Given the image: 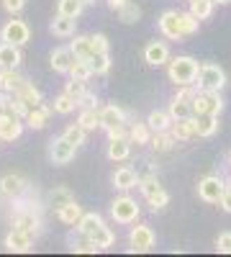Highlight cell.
<instances>
[{
	"instance_id": "1",
	"label": "cell",
	"mask_w": 231,
	"mask_h": 257,
	"mask_svg": "<svg viewBox=\"0 0 231 257\" xmlns=\"http://www.w3.org/2000/svg\"><path fill=\"white\" fill-rule=\"evenodd\" d=\"M198 59H193V57H187V54H180V57H175V59H170L167 62V75H170V80L177 85H193L195 82V77H198Z\"/></svg>"
},
{
	"instance_id": "2",
	"label": "cell",
	"mask_w": 231,
	"mask_h": 257,
	"mask_svg": "<svg viewBox=\"0 0 231 257\" xmlns=\"http://www.w3.org/2000/svg\"><path fill=\"white\" fill-rule=\"evenodd\" d=\"M195 88L198 90L221 93L226 88V72L218 67V64H200V67H198V77H195Z\"/></svg>"
},
{
	"instance_id": "3",
	"label": "cell",
	"mask_w": 231,
	"mask_h": 257,
	"mask_svg": "<svg viewBox=\"0 0 231 257\" xmlns=\"http://www.w3.org/2000/svg\"><path fill=\"white\" fill-rule=\"evenodd\" d=\"M190 105H193V116H200V113L218 116L223 108V98H221V93H213V90H198L195 98L190 100Z\"/></svg>"
},
{
	"instance_id": "4",
	"label": "cell",
	"mask_w": 231,
	"mask_h": 257,
	"mask_svg": "<svg viewBox=\"0 0 231 257\" xmlns=\"http://www.w3.org/2000/svg\"><path fill=\"white\" fill-rule=\"evenodd\" d=\"M226 190V180L218 178V175H205L200 178L198 183V198L205 201V203H218V198L223 196Z\"/></svg>"
},
{
	"instance_id": "5",
	"label": "cell",
	"mask_w": 231,
	"mask_h": 257,
	"mask_svg": "<svg viewBox=\"0 0 231 257\" xmlns=\"http://www.w3.org/2000/svg\"><path fill=\"white\" fill-rule=\"evenodd\" d=\"M111 216L118 221V224H134L139 219V203L129 196H121L113 201L111 206Z\"/></svg>"
},
{
	"instance_id": "6",
	"label": "cell",
	"mask_w": 231,
	"mask_h": 257,
	"mask_svg": "<svg viewBox=\"0 0 231 257\" xmlns=\"http://www.w3.org/2000/svg\"><path fill=\"white\" fill-rule=\"evenodd\" d=\"M157 237H154V231L152 226H146V224H139L131 229L129 234V244H131V252H149L154 247Z\"/></svg>"
},
{
	"instance_id": "7",
	"label": "cell",
	"mask_w": 231,
	"mask_h": 257,
	"mask_svg": "<svg viewBox=\"0 0 231 257\" xmlns=\"http://www.w3.org/2000/svg\"><path fill=\"white\" fill-rule=\"evenodd\" d=\"M29 36H31V31L24 21H8V24L0 29V39L8 41V44H16V47H24L29 41Z\"/></svg>"
},
{
	"instance_id": "8",
	"label": "cell",
	"mask_w": 231,
	"mask_h": 257,
	"mask_svg": "<svg viewBox=\"0 0 231 257\" xmlns=\"http://www.w3.org/2000/svg\"><path fill=\"white\" fill-rule=\"evenodd\" d=\"M6 249L11 252H31L34 249V234L26 229L13 226V231L6 237Z\"/></svg>"
},
{
	"instance_id": "9",
	"label": "cell",
	"mask_w": 231,
	"mask_h": 257,
	"mask_svg": "<svg viewBox=\"0 0 231 257\" xmlns=\"http://www.w3.org/2000/svg\"><path fill=\"white\" fill-rule=\"evenodd\" d=\"M75 152H77V147H72L65 137L54 139L52 147H49V157H52L54 165H67V162H72V160H75Z\"/></svg>"
},
{
	"instance_id": "10",
	"label": "cell",
	"mask_w": 231,
	"mask_h": 257,
	"mask_svg": "<svg viewBox=\"0 0 231 257\" xmlns=\"http://www.w3.org/2000/svg\"><path fill=\"white\" fill-rule=\"evenodd\" d=\"M24 118H18L13 113H3L0 111V139L3 142H13L18 139L21 134H24V123H21Z\"/></svg>"
},
{
	"instance_id": "11",
	"label": "cell",
	"mask_w": 231,
	"mask_h": 257,
	"mask_svg": "<svg viewBox=\"0 0 231 257\" xmlns=\"http://www.w3.org/2000/svg\"><path fill=\"white\" fill-rule=\"evenodd\" d=\"M159 31L162 36L172 39V41H180L182 39V31H180V13L177 11H164L159 16Z\"/></svg>"
},
{
	"instance_id": "12",
	"label": "cell",
	"mask_w": 231,
	"mask_h": 257,
	"mask_svg": "<svg viewBox=\"0 0 231 257\" xmlns=\"http://www.w3.org/2000/svg\"><path fill=\"white\" fill-rule=\"evenodd\" d=\"M144 62L152 64V67H159V64L170 62V49H167L164 41H149L144 47Z\"/></svg>"
},
{
	"instance_id": "13",
	"label": "cell",
	"mask_w": 231,
	"mask_h": 257,
	"mask_svg": "<svg viewBox=\"0 0 231 257\" xmlns=\"http://www.w3.org/2000/svg\"><path fill=\"white\" fill-rule=\"evenodd\" d=\"M75 59H77V57H75V52H72L70 47H59V49L52 52V70L59 72V75H67Z\"/></svg>"
},
{
	"instance_id": "14",
	"label": "cell",
	"mask_w": 231,
	"mask_h": 257,
	"mask_svg": "<svg viewBox=\"0 0 231 257\" xmlns=\"http://www.w3.org/2000/svg\"><path fill=\"white\" fill-rule=\"evenodd\" d=\"M170 132L177 142H187V139H195V116H187V118H175Z\"/></svg>"
},
{
	"instance_id": "15",
	"label": "cell",
	"mask_w": 231,
	"mask_h": 257,
	"mask_svg": "<svg viewBox=\"0 0 231 257\" xmlns=\"http://www.w3.org/2000/svg\"><path fill=\"white\" fill-rule=\"evenodd\" d=\"M98 116H100V126H103V128L126 123V111L118 108V105H113V103H111V105H103V108L98 111Z\"/></svg>"
},
{
	"instance_id": "16",
	"label": "cell",
	"mask_w": 231,
	"mask_h": 257,
	"mask_svg": "<svg viewBox=\"0 0 231 257\" xmlns=\"http://www.w3.org/2000/svg\"><path fill=\"white\" fill-rule=\"evenodd\" d=\"M0 193L8 198H21L26 193V180L21 175H6L3 180H0Z\"/></svg>"
},
{
	"instance_id": "17",
	"label": "cell",
	"mask_w": 231,
	"mask_h": 257,
	"mask_svg": "<svg viewBox=\"0 0 231 257\" xmlns=\"http://www.w3.org/2000/svg\"><path fill=\"white\" fill-rule=\"evenodd\" d=\"M52 113H54V111H52V105L39 103V105H34V108H29V113H26V123H29L31 128H44Z\"/></svg>"
},
{
	"instance_id": "18",
	"label": "cell",
	"mask_w": 231,
	"mask_h": 257,
	"mask_svg": "<svg viewBox=\"0 0 231 257\" xmlns=\"http://www.w3.org/2000/svg\"><path fill=\"white\" fill-rule=\"evenodd\" d=\"M24 82H26V77H24V75H18L16 67H0V90L16 93Z\"/></svg>"
},
{
	"instance_id": "19",
	"label": "cell",
	"mask_w": 231,
	"mask_h": 257,
	"mask_svg": "<svg viewBox=\"0 0 231 257\" xmlns=\"http://www.w3.org/2000/svg\"><path fill=\"white\" fill-rule=\"evenodd\" d=\"M113 185L118 190H131L139 185V173L131 167H118L116 173H113Z\"/></svg>"
},
{
	"instance_id": "20",
	"label": "cell",
	"mask_w": 231,
	"mask_h": 257,
	"mask_svg": "<svg viewBox=\"0 0 231 257\" xmlns=\"http://www.w3.org/2000/svg\"><path fill=\"white\" fill-rule=\"evenodd\" d=\"M218 132V116H208V113H200L195 116V137L200 139H208Z\"/></svg>"
},
{
	"instance_id": "21",
	"label": "cell",
	"mask_w": 231,
	"mask_h": 257,
	"mask_svg": "<svg viewBox=\"0 0 231 257\" xmlns=\"http://www.w3.org/2000/svg\"><path fill=\"white\" fill-rule=\"evenodd\" d=\"M16 226L18 229H26V231H31L34 237L41 231V219L36 216L34 211H29V208H21L18 211V216H16Z\"/></svg>"
},
{
	"instance_id": "22",
	"label": "cell",
	"mask_w": 231,
	"mask_h": 257,
	"mask_svg": "<svg viewBox=\"0 0 231 257\" xmlns=\"http://www.w3.org/2000/svg\"><path fill=\"white\" fill-rule=\"evenodd\" d=\"M131 155V139H111L108 142V160L123 162Z\"/></svg>"
},
{
	"instance_id": "23",
	"label": "cell",
	"mask_w": 231,
	"mask_h": 257,
	"mask_svg": "<svg viewBox=\"0 0 231 257\" xmlns=\"http://www.w3.org/2000/svg\"><path fill=\"white\" fill-rule=\"evenodd\" d=\"M13 95H18L21 100H24L26 105H29V108H34V105H39V103H44V100H41V93H39V88H36V85L34 82H24V85H21V88L13 93Z\"/></svg>"
},
{
	"instance_id": "24",
	"label": "cell",
	"mask_w": 231,
	"mask_h": 257,
	"mask_svg": "<svg viewBox=\"0 0 231 257\" xmlns=\"http://www.w3.org/2000/svg\"><path fill=\"white\" fill-rule=\"evenodd\" d=\"M75 26H77V18H70V16H57L54 21H52V34L54 36H72L75 34Z\"/></svg>"
},
{
	"instance_id": "25",
	"label": "cell",
	"mask_w": 231,
	"mask_h": 257,
	"mask_svg": "<svg viewBox=\"0 0 231 257\" xmlns=\"http://www.w3.org/2000/svg\"><path fill=\"white\" fill-rule=\"evenodd\" d=\"M146 123H149L152 132H170V126H172V116L170 111H152L149 116H146Z\"/></svg>"
},
{
	"instance_id": "26",
	"label": "cell",
	"mask_w": 231,
	"mask_h": 257,
	"mask_svg": "<svg viewBox=\"0 0 231 257\" xmlns=\"http://www.w3.org/2000/svg\"><path fill=\"white\" fill-rule=\"evenodd\" d=\"M154 152H170V149L177 144V139L172 137V132H152V139H149Z\"/></svg>"
},
{
	"instance_id": "27",
	"label": "cell",
	"mask_w": 231,
	"mask_h": 257,
	"mask_svg": "<svg viewBox=\"0 0 231 257\" xmlns=\"http://www.w3.org/2000/svg\"><path fill=\"white\" fill-rule=\"evenodd\" d=\"M18 64H21V52H18V47L3 41V44H0V67H18Z\"/></svg>"
},
{
	"instance_id": "28",
	"label": "cell",
	"mask_w": 231,
	"mask_h": 257,
	"mask_svg": "<svg viewBox=\"0 0 231 257\" xmlns=\"http://www.w3.org/2000/svg\"><path fill=\"white\" fill-rule=\"evenodd\" d=\"M80 216H82V206H77L75 201L67 203V206H62V208L57 211V219H59L62 224H67V226H77Z\"/></svg>"
},
{
	"instance_id": "29",
	"label": "cell",
	"mask_w": 231,
	"mask_h": 257,
	"mask_svg": "<svg viewBox=\"0 0 231 257\" xmlns=\"http://www.w3.org/2000/svg\"><path fill=\"white\" fill-rule=\"evenodd\" d=\"M88 239H90V242H93L95 247H100V249H108V247H111V244L116 242V234H113V231H111V229H108L106 224H103V226H98V229H95V231L90 234Z\"/></svg>"
},
{
	"instance_id": "30",
	"label": "cell",
	"mask_w": 231,
	"mask_h": 257,
	"mask_svg": "<svg viewBox=\"0 0 231 257\" xmlns=\"http://www.w3.org/2000/svg\"><path fill=\"white\" fill-rule=\"evenodd\" d=\"M167 111H170L172 121H175V118H187V116H193V105H190V100H185V98L175 95Z\"/></svg>"
},
{
	"instance_id": "31",
	"label": "cell",
	"mask_w": 231,
	"mask_h": 257,
	"mask_svg": "<svg viewBox=\"0 0 231 257\" xmlns=\"http://www.w3.org/2000/svg\"><path fill=\"white\" fill-rule=\"evenodd\" d=\"M75 201V196H72V193H70V188H54L52 193H49V206L54 208V213L62 208V206H67V203H72Z\"/></svg>"
},
{
	"instance_id": "32",
	"label": "cell",
	"mask_w": 231,
	"mask_h": 257,
	"mask_svg": "<svg viewBox=\"0 0 231 257\" xmlns=\"http://www.w3.org/2000/svg\"><path fill=\"white\" fill-rule=\"evenodd\" d=\"M88 64H90L93 75H106L111 70V57H108V52H93Z\"/></svg>"
},
{
	"instance_id": "33",
	"label": "cell",
	"mask_w": 231,
	"mask_h": 257,
	"mask_svg": "<svg viewBox=\"0 0 231 257\" xmlns=\"http://www.w3.org/2000/svg\"><path fill=\"white\" fill-rule=\"evenodd\" d=\"M70 49L75 52L77 59H90L93 57V44H90V36H75V41L70 44Z\"/></svg>"
},
{
	"instance_id": "34",
	"label": "cell",
	"mask_w": 231,
	"mask_h": 257,
	"mask_svg": "<svg viewBox=\"0 0 231 257\" xmlns=\"http://www.w3.org/2000/svg\"><path fill=\"white\" fill-rule=\"evenodd\" d=\"M98 226H103V219L98 216V213H82L80 221H77V231L85 234V237H90Z\"/></svg>"
},
{
	"instance_id": "35",
	"label": "cell",
	"mask_w": 231,
	"mask_h": 257,
	"mask_svg": "<svg viewBox=\"0 0 231 257\" xmlns=\"http://www.w3.org/2000/svg\"><path fill=\"white\" fill-rule=\"evenodd\" d=\"M129 139H131V144H149V139H152V128H149V123H134L131 128H129Z\"/></svg>"
},
{
	"instance_id": "36",
	"label": "cell",
	"mask_w": 231,
	"mask_h": 257,
	"mask_svg": "<svg viewBox=\"0 0 231 257\" xmlns=\"http://www.w3.org/2000/svg\"><path fill=\"white\" fill-rule=\"evenodd\" d=\"M77 123L85 128V132H95V128H100V116H98V108H82Z\"/></svg>"
},
{
	"instance_id": "37",
	"label": "cell",
	"mask_w": 231,
	"mask_h": 257,
	"mask_svg": "<svg viewBox=\"0 0 231 257\" xmlns=\"http://www.w3.org/2000/svg\"><path fill=\"white\" fill-rule=\"evenodd\" d=\"M75 108H77V100H75V98H70L67 93L57 95V98H54V103H52V111H54V113H62V116L72 113Z\"/></svg>"
},
{
	"instance_id": "38",
	"label": "cell",
	"mask_w": 231,
	"mask_h": 257,
	"mask_svg": "<svg viewBox=\"0 0 231 257\" xmlns=\"http://www.w3.org/2000/svg\"><path fill=\"white\" fill-rule=\"evenodd\" d=\"M118 18H121V24H136L141 18V8L136 3H131V0H126L123 8H118Z\"/></svg>"
},
{
	"instance_id": "39",
	"label": "cell",
	"mask_w": 231,
	"mask_h": 257,
	"mask_svg": "<svg viewBox=\"0 0 231 257\" xmlns=\"http://www.w3.org/2000/svg\"><path fill=\"white\" fill-rule=\"evenodd\" d=\"M67 75H70V77H75V80H82V82H88V80L93 77V70H90L88 59H75Z\"/></svg>"
},
{
	"instance_id": "40",
	"label": "cell",
	"mask_w": 231,
	"mask_h": 257,
	"mask_svg": "<svg viewBox=\"0 0 231 257\" xmlns=\"http://www.w3.org/2000/svg\"><path fill=\"white\" fill-rule=\"evenodd\" d=\"M213 0H190V13L198 18V21H205L208 16L213 13Z\"/></svg>"
},
{
	"instance_id": "41",
	"label": "cell",
	"mask_w": 231,
	"mask_h": 257,
	"mask_svg": "<svg viewBox=\"0 0 231 257\" xmlns=\"http://www.w3.org/2000/svg\"><path fill=\"white\" fill-rule=\"evenodd\" d=\"M198 26H200V21H198L190 11H187V13H180V31H182V39L198 34Z\"/></svg>"
},
{
	"instance_id": "42",
	"label": "cell",
	"mask_w": 231,
	"mask_h": 257,
	"mask_svg": "<svg viewBox=\"0 0 231 257\" xmlns=\"http://www.w3.org/2000/svg\"><path fill=\"white\" fill-rule=\"evenodd\" d=\"M85 128H82L80 123H72V126H67L65 128V134H62V137H65L72 147H82V144H85Z\"/></svg>"
},
{
	"instance_id": "43",
	"label": "cell",
	"mask_w": 231,
	"mask_h": 257,
	"mask_svg": "<svg viewBox=\"0 0 231 257\" xmlns=\"http://www.w3.org/2000/svg\"><path fill=\"white\" fill-rule=\"evenodd\" d=\"M82 6L80 0H59V13L62 16H70V18H77L80 13H82Z\"/></svg>"
},
{
	"instance_id": "44",
	"label": "cell",
	"mask_w": 231,
	"mask_h": 257,
	"mask_svg": "<svg viewBox=\"0 0 231 257\" xmlns=\"http://www.w3.org/2000/svg\"><path fill=\"white\" fill-rule=\"evenodd\" d=\"M65 93L70 95V98H75V100H80L82 95L88 93V88H85V82L82 80H75V77H70V82L65 85Z\"/></svg>"
},
{
	"instance_id": "45",
	"label": "cell",
	"mask_w": 231,
	"mask_h": 257,
	"mask_svg": "<svg viewBox=\"0 0 231 257\" xmlns=\"http://www.w3.org/2000/svg\"><path fill=\"white\" fill-rule=\"evenodd\" d=\"M146 201H149V206H152L154 211H162V208H164L167 203H170V193H167V190L162 188V190H157L154 196H149Z\"/></svg>"
},
{
	"instance_id": "46",
	"label": "cell",
	"mask_w": 231,
	"mask_h": 257,
	"mask_svg": "<svg viewBox=\"0 0 231 257\" xmlns=\"http://www.w3.org/2000/svg\"><path fill=\"white\" fill-rule=\"evenodd\" d=\"M216 249H218V252H223V254H231V231L218 234V239H216Z\"/></svg>"
},
{
	"instance_id": "47",
	"label": "cell",
	"mask_w": 231,
	"mask_h": 257,
	"mask_svg": "<svg viewBox=\"0 0 231 257\" xmlns=\"http://www.w3.org/2000/svg\"><path fill=\"white\" fill-rule=\"evenodd\" d=\"M90 44H93L95 52H108V39L103 36V34H93L90 36Z\"/></svg>"
},
{
	"instance_id": "48",
	"label": "cell",
	"mask_w": 231,
	"mask_h": 257,
	"mask_svg": "<svg viewBox=\"0 0 231 257\" xmlns=\"http://www.w3.org/2000/svg\"><path fill=\"white\" fill-rule=\"evenodd\" d=\"M106 132H108V139H129V128H126V123L111 126V128H106Z\"/></svg>"
},
{
	"instance_id": "49",
	"label": "cell",
	"mask_w": 231,
	"mask_h": 257,
	"mask_svg": "<svg viewBox=\"0 0 231 257\" xmlns=\"http://www.w3.org/2000/svg\"><path fill=\"white\" fill-rule=\"evenodd\" d=\"M24 6H26V0H3V8L8 13H21V11H24Z\"/></svg>"
},
{
	"instance_id": "50",
	"label": "cell",
	"mask_w": 231,
	"mask_h": 257,
	"mask_svg": "<svg viewBox=\"0 0 231 257\" xmlns=\"http://www.w3.org/2000/svg\"><path fill=\"white\" fill-rule=\"evenodd\" d=\"M77 105H82V108H98V98L93 93H85V95L77 100Z\"/></svg>"
},
{
	"instance_id": "51",
	"label": "cell",
	"mask_w": 231,
	"mask_h": 257,
	"mask_svg": "<svg viewBox=\"0 0 231 257\" xmlns=\"http://www.w3.org/2000/svg\"><path fill=\"white\" fill-rule=\"evenodd\" d=\"M218 206H221L226 213H231V188H226V190H223V196L218 198Z\"/></svg>"
},
{
	"instance_id": "52",
	"label": "cell",
	"mask_w": 231,
	"mask_h": 257,
	"mask_svg": "<svg viewBox=\"0 0 231 257\" xmlns=\"http://www.w3.org/2000/svg\"><path fill=\"white\" fill-rule=\"evenodd\" d=\"M123 3H126V0H108V8L111 11H118V8H123Z\"/></svg>"
},
{
	"instance_id": "53",
	"label": "cell",
	"mask_w": 231,
	"mask_h": 257,
	"mask_svg": "<svg viewBox=\"0 0 231 257\" xmlns=\"http://www.w3.org/2000/svg\"><path fill=\"white\" fill-rule=\"evenodd\" d=\"M80 3H82V6H90V3H95V0H80Z\"/></svg>"
},
{
	"instance_id": "54",
	"label": "cell",
	"mask_w": 231,
	"mask_h": 257,
	"mask_svg": "<svg viewBox=\"0 0 231 257\" xmlns=\"http://www.w3.org/2000/svg\"><path fill=\"white\" fill-rule=\"evenodd\" d=\"M213 3H221V6H226V3H231V0H213Z\"/></svg>"
},
{
	"instance_id": "55",
	"label": "cell",
	"mask_w": 231,
	"mask_h": 257,
	"mask_svg": "<svg viewBox=\"0 0 231 257\" xmlns=\"http://www.w3.org/2000/svg\"><path fill=\"white\" fill-rule=\"evenodd\" d=\"M226 188H231V175H228V180H226Z\"/></svg>"
},
{
	"instance_id": "56",
	"label": "cell",
	"mask_w": 231,
	"mask_h": 257,
	"mask_svg": "<svg viewBox=\"0 0 231 257\" xmlns=\"http://www.w3.org/2000/svg\"><path fill=\"white\" fill-rule=\"evenodd\" d=\"M228 162H231V152H228Z\"/></svg>"
}]
</instances>
